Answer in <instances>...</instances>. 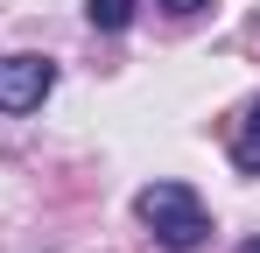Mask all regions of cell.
I'll list each match as a JSON object with an SVG mask.
<instances>
[{
  "instance_id": "cell-1",
  "label": "cell",
  "mask_w": 260,
  "mask_h": 253,
  "mask_svg": "<svg viewBox=\"0 0 260 253\" xmlns=\"http://www.w3.org/2000/svg\"><path fill=\"white\" fill-rule=\"evenodd\" d=\"M134 218L155 232V246H169V253H190V246L211 239V211H204V197L190 183H148L134 197Z\"/></svg>"
},
{
  "instance_id": "cell-6",
  "label": "cell",
  "mask_w": 260,
  "mask_h": 253,
  "mask_svg": "<svg viewBox=\"0 0 260 253\" xmlns=\"http://www.w3.org/2000/svg\"><path fill=\"white\" fill-rule=\"evenodd\" d=\"M239 253H260V239H246V246H239Z\"/></svg>"
},
{
  "instance_id": "cell-3",
  "label": "cell",
  "mask_w": 260,
  "mask_h": 253,
  "mask_svg": "<svg viewBox=\"0 0 260 253\" xmlns=\"http://www.w3.org/2000/svg\"><path fill=\"white\" fill-rule=\"evenodd\" d=\"M232 162L246 169V176H260V106H253V113H246V134L232 141Z\"/></svg>"
},
{
  "instance_id": "cell-4",
  "label": "cell",
  "mask_w": 260,
  "mask_h": 253,
  "mask_svg": "<svg viewBox=\"0 0 260 253\" xmlns=\"http://www.w3.org/2000/svg\"><path fill=\"white\" fill-rule=\"evenodd\" d=\"M85 14L106 28V36H120V28L134 21V0H85Z\"/></svg>"
},
{
  "instance_id": "cell-2",
  "label": "cell",
  "mask_w": 260,
  "mask_h": 253,
  "mask_svg": "<svg viewBox=\"0 0 260 253\" xmlns=\"http://www.w3.org/2000/svg\"><path fill=\"white\" fill-rule=\"evenodd\" d=\"M49 91H56L49 56H0V113H36Z\"/></svg>"
},
{
  "instance_id": "cell-5",
  "label": "cell",
  "mask_w": 260,
  "mask_h": 253,
  "mask_svg": "<svg viewBox=\"0 0 260 253\" xmlns=\"http://www.w3.org/2000/svg\"><path fill=\"white\" fill-rule=\"evenodd\" d=\"M155 7H169V14H204L211 0H155Z\"/></svg>"
}]
</instances>
